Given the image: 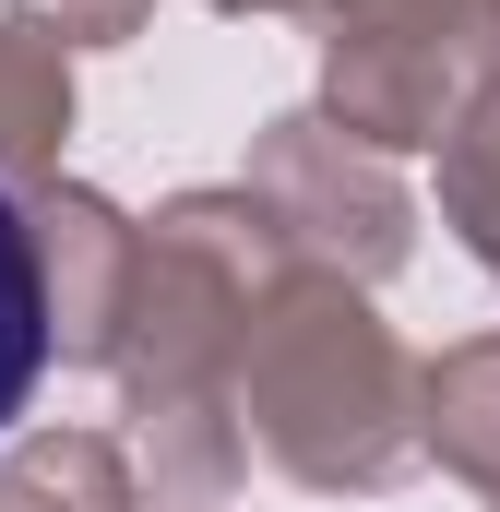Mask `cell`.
<instances>
[{"label":"cell","instance_id":"cell-1","mask_svg":"<svg viewBox=\"0 0 500 512\" xmlns=\"http://www.w3.org/2000/svg\"><path fill=\"white\" fill-rule=\"evenodd\" d=\"M36 382H48V262H36L24 203L0 191V429L36 405Z\"/></svg>","mask_w":500,"mask_h":512}]
</instances>
